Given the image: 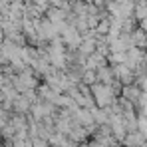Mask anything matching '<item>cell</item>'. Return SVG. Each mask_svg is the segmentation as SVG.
I'll return each instance as SVG.
<instances>
[{"label":"cell","mask_w":147,"mask_h":147,"mask_svg":"<svg viewBox=\"0 0 147 147\" xmlns=\"http://www.w3.org/2000/svg\"><path fill=\"white\" fill-rule=\"evenodd\" d=\"M133 14H135V18L141 22L143 18H147V2L143 0H139L137 4H133Z\"/></svg>","instance_id":"5b68a950"},{"label":"cell","mask_w":147,"mask_h":147,"mask_svg":"<svg viewBox=\"0 0 147 147\" xmlns=\"http://www.w3.org/2000/svg\"><path fill=\"white\" fill-rule=\"evenodd\" d=\"M50 56H52V62H54V64L64 66V62H66L64 58H66V56H64V50H62L60 44H54V46H52V54H50Z\"/></svg>","instance_id":"277c9868"},{"label":"cell","mask_w":147,"mask_h":147,"mask_svg":"<svg viewBox=\"0 0 147 147\" xmlns=\"http://www.w3.org/2000/svg\"><path fill=\"white\" fill-rule=\"evenodd\" d=\"M92 94H94V98L98 101V105L101 107H107V105H111L113 103V90L109 88V86H105V84H96L94 88H92Z\"/></svg>","instance_id":"6da1fadb"},{"label":"cell","mask_w":147,"mask_h":147,"mask_svg":"<svg viewBox=\"0 0 147 147\" xmlns=\"http://www.w3.org/2000/svg\"><path fill=\"white\" fill-rule=\"evenodd\" d=\"M98 32L99 34H107V32H109V22H101V24L98 26Z\"/></svg>","instance_id":"52a82bcc"},{"label":"cell","mask_w":147,"mask_h":147,"mask_svg":"<svg viewBox=\"0 0 147 147\" xmlns=\"http://www.w3.org/2000/svg\"><path fill=\"white\" fill-rule=\"evenodd\" d=\"M113 78L115 80H119V82H123V84H129L131 80H133V76H131V70L125 66V64H117L115 68H113Z\"/></svg>","instance_id":"7a4b0ae2"},{"label":"cell","mask_w":147,"mask_h":147,"mask_svg":"<svg viewBox=\"0 0 147 147\" xmlns=\"http://www.w3.org/2000/svg\"><path fill=\"white\" fill-rule=\"evenodd\" d=\"M129 40H131L133 48H139V50L147 48V32H143L141 28H137V30L129 36Z\"/></svg>","instance_id":"3957f363"},{"label":"cell","mask_w":147,"mask_h":147,"mask_svg":"<svg viewBox=\"0 0 147 147\" xmlns=\"http://www.w3.org/2000/svg\"><path fill=\"white\" fill-rule=\"evenodd\" d=\"M80 50H82V54H86V56H92V54L96 52V42H94V40H82V44H80Z\"/></svg>","instance_id":"8992f818"}]
</instances>
